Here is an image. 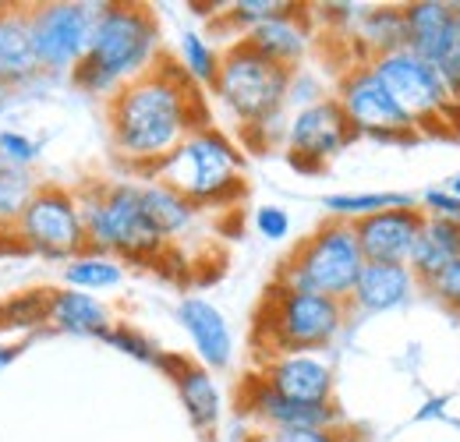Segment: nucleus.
<instances>
[{"label":"nucleus","instance_id":"nucleus-1","mask_svg":"<svg viewBox=\"0 0 460 442\" xmlns=\"http://www.w3.org/2000/svg\"><path fill=\"white\" fill-rule=\"evenodd\" d=\"M107 124L117 160L138 173H153L191 131L209 124V110L181 64L160 57L107 100Z\"/></svg>","mask_w":460,"mask_h":442},{"label":"nucleus","instance_id":"nucleus-2","mask_svg":"<svg viewBox=\"0 0 460 442\" xmlns=\"http://www.w3.org/2000/svg\"><path fill=\"white\" fill-rule=\"evenodd\" d=\"M160 22L146 4H103L89 40V54L71 82L89 96H114L160 60Z\"/></svg>","mask_w":460,"mask_h":442},{"label":"nucleus","instance_id":"nucleus-3","mask_svg":"<svg viewBox=\"0 0 460 442\" xmlns=\"http://www.w3.org/2000/svg\"><path fill=\"white\" fill-rule=\"evenodd\" d=\"M85 223L89 252L111 255L117 262H153L167 252V237L149 223L142 209V191L131 181L85 184L75 191Z\"/></svg>","mask_w":460,"mask_h":442},{"label":"nucleus","instance_id":"nucleus-4","mask_svg":"<svg viewBox=\"0 0 460 442\" xmlns=\"http://www.w3.org/2000/svg\"><path fill=\"white\" fill-rule=\"evenodd\" d=\"M149 177L173 188L199 209L230 206L244 195V156L220 128L206 124L191 131Z\"/></svg>","mask_w":460,"mask_h":442},{"label":"nucleus","instance_id":"nucleus-5","mask_svg":"<svg viewBox=\"0 0 460 442\" xmlns=\"http://www.w3.org/2000/svg\"><path fill=\"white\" fill-rule=\"evenodd\" d=\"M347 315L350 308L344 301L273 283L255 315V347L262 358L312 354L319 347H330L341 336Z\"/></svg>","mask_w":460,"mask_h":442},{"label":"nucleus","instance_id":"nucleus-6","mask_svg":"<svg viewBox=\"0 0 460 442\" xmlns=\"http://www.w3.org/2000/svg\"><path fill=\"white\" fill-rule=\"evenodd\" d=\"M294 85V71L280 67L262 54H255L244 40H234L220 54V71L213 82V96L224 103V110L241 120L244 128L259 131L277 120Z\"/></svg>","mask_w":460,"mask_h":442},{"label":"nucleus","instance_id":"nucleus-7","mask_svg":"<svg viewBox=\"0 0 460 442\" xmlns=\"http://www.w3.org/2000/svg\"><path fill=\"white\" fill-rule=\"evenodd\" d=\"M361 270H365V255L358 248L354 226L344 220H326L284 259L277 283L347 305Z\"/></svg>","mask_w":460,"mask_h":442},{"label":"nucleus","instance_id":"nucleus-8","mask_svg":"<svg viewBox=\"0 0 460 442\" xmlns=\"http://www.w3.org/2000/svg\"><path fill=\"white\" fill-rule=\"evenodd\" d=\"M368 67L383 82V89L397 100V107L411 117L418 135L421 131L457 135L460 131V110L454 107L439 71L429 60L414 57L403 47V50H394V54L372 57Z\"/></svg>","mask_w":460,"mask_h":442},{"label":"nucleus","instance_id":"nucleus-9","mask_svg":"<svg viewBox=\"0 0 460 442\" xmlns=\"http://www.w3.org/2000/svg\"><path fill=\"white\" fill-rule=\"evenodd\" d=\"M14 237L22 248H29L43 259L67 262V259L89 252L78 195L60 184H40V191L32 195L29 209L22 213V220L14 226Z\"/></svg>","mask_w":460,"mask_h":442},{"label":"nucleus","instance_id":"nucleus-10","mask_svg":"<svg viewBox=\"0 0 460 442\" xmlns=\"http://www.w3.org/2000/svg\"><path fill=\"white\" fill-rule=\"evenodd\" d=\"M103 4L85 0H47L29 4L32 14V43L43 71L71 75L89 54V40L96 29V14Z\"/></svg>","mask_w":460,"mask_h":442},{"label":"nucleus","instance_id":"nucleus-11","mask_svg":"<svg viewBox=\"0 0 460 442\" xmlns=\"http://www.w3.org/2000/svg\"><path fill=\"white\" fill-rule=\"evenodd\" d=\"M333 100L347 113L354 135H365L376 142H394V146L418 138V128L411 124V117L397 107V100L383 89V82L372 75V67L365 60L341 75Z\"/></svg>","mask_w":460,"mask_h":442},{"label":"nucleus","instance_id":"nucleus-12","mask_svg":"<svg viewBox=\"0 0 460 442\" xmlns=\"http://www.w3.org/2000/svg\"><path fill=\"white\" fill-rule=\"evenodd\" d=\"M354 128L347 120V113L341 110V103L333 96L312 100L308 107L290 117L288 124V149L290 164L297 170H323L333 156H341L347 146L354 142Z\"/></svg>","mask_w":460,"mask_h":442},{"label":"nucleus","instance_id":"nucleus-13","mask_svg":"<svg viewBox=\"0 0 460 442\" xmlns=\"http://www.w3.org/2000/svg\"><path fill=\"white\" fill-rule=\"evenodd\" d=\"M237 411L270 432H280V429H341L344 425V411L337 407V400L297 403V400L273 393L259 376H248L244 386L237 389Z\"/></svg>","mask_w":460,"mask_h":442},{"label":"nucleus","instance_id":"nucleus-14","mask_svg":"<svg viewBox=\"0 0 460 442\" xmlns=\"http://www.w3.org/2000/svg\"><path fill=\"white\" fill-rule=\"evenodd\" d=\"M421 209L418 206H407V209H383V213H372L365 220L350 223L354 226V237H358V248L365 255V262H386V266H407L411 259V248L421 234Z\"/></svg>","mask_w":460,"mask_h":442},{"label":"nucleus","instance_id":"nucleus-15","mask_svg":"<svg viewBox=\"0 0 460 442\" xmlns=\"http://www.w3.org/2000/svg\"><path fill=\"white\" fill-rule=\"evenodd\" d=\"M259 379L273 393L297 400V403H330L333 400V365L319 354H280V358H266Z\"/></svg>","mask_w":460,"mask_h":442},{"label":"nucleus","instance_id":"nucleus-16","mask_svg":"<svg viewBox=\"0 0 460 442\" xmlns=\"http://www.w3.org/2000/svg\"><path fill=\"white\" fill-rule=\"evenodd\" d=\"M403 29H407V50L439 67L457 50V4L447 0L403 4Z\"/></svg>","mask_w":460,"mask_h":442},{"label":"nucleus","instance_id":"nucleus-17","mask_svg":"<svg viewBox=\"0 0 460 442\" xmlns=\"http://www.w3.org/2000/svg\"><path fill=\"white\" fill-rule=\"evenodd\" d=\"M177 323H181V330L188 332V340H191L202 368L220 372V368H227L230 361H234V336H230L227 315L213 301H206L199 294L181 297Z\"/></svg>","mask_w":460,"mask_h":442},{"label":"nucleus","instance_id":"nucleus-18","mask_svg":"<svg viewBox=\"0 0 460 442\" xmlns=\"http://www.w3.org/2000/svg\"><path fill=\"white\" fill-rule=\"evenodd\" d=\"M40 75L29 4H0V89L29 85Z\"/></svg>","mask_w":460,"mask_h":442},{"label":"nucleus","instance_id":"nucleus-19","mask_svg":"<svg viewBox=\"0 0 460 442\" xmlns=\"http://www.w3.org/2000/svg\"><path fill=\"white\" fill-rule=\"evenodd\" d=\"M160 372H167V379H173V389L181 396V407L188 414V421L199 432H213L220 425V389L209 368L181 358V354H164Z\"/></svg>","mask_w":460,"mask_h":442},{"label":"nucleus","instance_id":"nucleus-20","mask_svg":"<svg viewBox=\"0 0 460 442\" xmlns=\"http://www.w3.org/2000/svg\"><path fill=\"white\" fill-rule=\"evenodd\" d=\"M255 54H262L266 60H273V64H280V67H297L305 54H308V47H312V14H308V7H301V4H294L290 11L284 14H277V18H270V22H262V25H255L248 36H241Z\"/></svg>","mask_w":460,"mask_h":442},{"label":"nucleus","instance_id":"nucleus-21","mask_svg":"<svg viewBox=\"0 0 460 442\" xmlns=\"http://www.w3.org/2000/svg\"><path fill=\"white\" fill-rule=\"evenodd\" d=\"M414 290H418V279L411 277L407 266L365 262L361 277H358L350 297H347V308L365 312V315H383V312H394V308L407 305Z\"/></svg>","mask_w":460,"mask_h":442},{"label":"nucleus","instance_id":"nucleus-22","mask_svg":"<svg viewBox=\"0 0 460 442\" xmlns=\"http://www.w3.org/2000/svg\"><path fill=\"white\" fill-rule=\"evenodd\" d=\"M47 326L67 332V336H100L103 340V332L114 326V315H111V305L100 301L96 294L58 287V290H50Z\"/></svg>","mask_w":460,"mask_h":442},{"label":"nucleus","instance_id":"nucleus-23","mask_svg":"<svg viewBox=\"0 0 460 442\" xmlns=\"http://www.w3.org/2000/svg\"><path fill=\"white\" fill-rule=\"evenodd\" d=\"M454 259H460V226L425 217L421 234H418V241L411 248V259H407L411 277L425 287L436 273H443Z\"/></svg>","mask_w":460,"mask_h":442},{"label":"nucleus","instance_id":"nucleus-24","mask_svg":"<svg viewBox=\"0 0 460 442\" xmlns=\"http://www.w3.org/2000/svg\"><path fill=\"white\" fill-rule=\"evenodd\" d=\"M358 43L365 47V64L372 57L394 54L407 47V29H403V4H379V7H361L354 22Z\"/></svg>","mask_w":460,"mask_h":442},{"label":"nucleus","instance_id":"nucleus-25","mask_svg":"<svg viewBox=\"0 0 460 442\" xmlns=\"http://www.w3.org/2000/svg\"><path fill=\"white\" fill-rule=\"evenodd\" d=\"M138 191H142V209H146L149 223H153L167 241L188 234V230L195 226V220H199V206H191L184 195H177L173 188L153 181V177H149V184H138Z\"/></svg>","mask_w":460,"mask_h":442},{"label":"nucleus","instance_id":"nucleus-26","mask_svg":"<svg viewBox=\"0 0 460 442\" xmlns=\"http://www.w3.org/2000/svg\"><path fill=\"white\" fill-rule=\"evenodd\" d=\"M40 177L29 166H18L0 156V230H14L32 195L40 191Z\"/></svg>","mask_w":460,"mask_h":442},{"label":"nucleus","instance_id":"nucleus-27","mask_svg":"<svg viewBox=\"0 0 460 442\" xmlns=\"http://www.w3.org/2000/svg\"><path fill=\"white\" fill-rule=\"evenodd\" d=\"M330 220H344L358 223L372 213H383V209H407V206H418L414 195H403V191H350V195H326L323 199Z\"/></svg>","mask_w":460,"mask_h":442},{"label":"nucleus","instance_id":"nucleus-28","mask_svg":"<svg viewBox=\"0 0 460 442\" xmlns=\"http://www.w3.org/2000/svg\"><path fill=\"white\" fill-rule=\"evenodd\" d=\"M120 283H124V266L100 252H82L64 266V287L71 290L93 294V290H114Z\"/></svg>","mask_w":460,"mask_h":442},{"label":"nucleus","instance_id":"nucleus-29","mask_svg":"<svg viewBox=\"0 0 460 442\" xmlns=\"http://www.w3.org/2000/svg\"><path fill=\"white\" fill-rule=\"evenodd\" d=\"M50 290H22L0 301V336L4 332H29L47 326Z\"/></svg>","mask_w":460,"mask_h":442},{"label":"nucleus","instance_id":"nucleus-30","mask_svg":"<svg viewBox=\"0 0 460 442\" xmlns=\"http://www.w3.org/2000/svg\"><path fill=\"white\" fill-rule=\"evenodd\" d=\"M181 71L195 85H209L213 89L217 71H220V54L209 47L206 36H199V32H184L181 36Z\"/></svg>","mask_w":460,"mask_h":442},{"label":"nucleus","instance_id":"nucleus-31","mask_svg":"<svg viewBox=\"0 0 460 442\" xmlns=\"http://www.w3.org/2000/svg\"><path fill=\"white\" fill-rule=\"evenodd\" d=\"M290 7H294L290 0H237V4H230L227 11H224V22H227L230 29H237L241 36H248L255 25L284 14Z\"/></svg>","mask_w":460,"mask_h":442},{"label":"nucleus","instance_id":"nucleus-32","mask_svg":"<svg viewBox=\"0 0 460 442\" xmlns=\"http://www.w3.org/2000/svg\"><path fill=\"white\" fill-rule=\"evenodd\" d=\"M103 343H111L114 350L128 354V358H135V361H142V365H156L160 354H164L149 336H142L138 330H131L128 323H114L111 330L103 332Z\"/></svg>","mask_w":460,"mask_h":442},{"label":"nucleus","instance_id":"nucleus-33","mask_svg":"<svg viewBox=\"0 0 460 442\" xmlns=\"http://www.w3.org/2000/svg\"><path fill=\"white\" fill-rule=\"evenodd\" d=\"M418 209H421V217H429V220H443V223L460 226V199L450 195L447 188H429V191H421V195H418Z\"/></svg>","mask_w":460,"mask_h":442},{"label":"nucleus","instance_id":"nucleus-34","mask_svg":"<svg viewBox=\"0 0 460 442\" xmlns=\"http://www.w3.org/2000/svg\"><path fill=\"white\" fill-rule=\"evenodd\" d=\"M40 153H43V146H40L36 138H29L25 131H11V128L0 131V156H4V160L32 170V164L40 160Z\"/></svg>","mask_w":460,"mask_h":442},{"label":"nucleus","instance_id":"nucleus-35","mask_svg":"<svg viewBox=\"0 0 460 442\" xmlns=\"http://www.w3.org/2000/svg\"><path fill=\"white\" fill-rule=\"evenodd\" d=\"M425 290H429L443 308H450L454 315H460V259H454L443 273H436V277L429 279Z\"/></svg>","mask_w":460,"mask_h":442},{"label":"nucleus","instance_id":"nucleus-36","mask_svg":"<svg viewBox=\"0 0 460 442\" xmlns=\"http://www.w3.org/2000/svg\"><path fill=\"white\" fill-rule=\"evenodd\" d=\"M255 230H259L266 241H284L290 234L288 209H280V206H262V209H255Z\"/></svg>","mask_w":460,"mask_h":442},{"label":"nucleus","instance_id":"nucleus-37","mask_svg":"<svg viewBox=\"0 0 460 442\" xmlns=\"http://www.w3.org/2000/svg\"><path fill=\"white\" fill-rule=\"evenodd\" d=\"M436 71H439V78H443V85H447V93H450L454 107L460 110V50H454V54L436 67Z\"/></svg>","mask_w":460,"mask_h":442},{"label":"nucleus","instance_id":"nucleus-38","mask_svg":"<svg viewBox=\"0 0 460 442\" xmlns=\"http://www.w3.org/2000/svg\"><path fill=\"white\" fill-rule=\"evenodd\" d=\"M450 396H429L418 411H414V421H432V418H443V421H450Z\"/></svg>","mask_w":460,"mask_h":442},{"label":"nucleus","instance_id":"nucleus-39","mask_svg":"<svg viewBox=\"0 0 460 442\" xmlns=\"http://www.w3.org/2000/svg\"><path fill=\"white\" fill-rule=\"evenodd\" d=\"M22 358V347L18 343H0V372L7 368V365H14Z\"/></svg>","mask_w":460,"mask_h":442},{"label":"nucleus","instance_id":"nucleus-40","mask_svg":"<svg viewBox=\"0 0 460 442\" xmlns=\"http://www.w3.org/2000/svg\"><path fill=\"white\" fill-rule=\"evenodd\" d=\"M244 442H290L284 432H270V429H255Z\"/></svg>","mask_w":460,"mask_h":442},{"label":"nucleus","instance_id":"nucleus-41","mask_svg":"<svg viewBox=\"0 0 460 442\" xmlns=\"http://www.w3.org/2000/svg\"><path fill=\"white\" fill-rule=\"evenodd\" d=\"M443 188H447L450 195H457V199H460V170H457V173H450V177H447V184H443Z\"/></svg>","mask_w":460,"mask_h":442},{"label":"nucleus","instance_id":"nucleus-42","mask_svg":"<svg viewBox=\"0 0 460 442\" xmlns=\"http://www.w3.org/2000/svg\"><path fill=\"white\" fill-rule=\"evenodd\" d=\"M457 50H460V4H457Z\"/></svg>","mask_w":460,"mask_h":442},{"label":"nucleus","instance_id":"nucleus-43","mask_svg":"<svg viewBox=\"0 0 460 442\" xmlns=\"http://www.w3.org/2000/svg\"><path fill=\"white\" fill-rule=\"evenodd\" d=\"M4 93H7V89H0V96H4Z\"/></svg>","mask_w":460,"mask_h":442}]
</instances>
